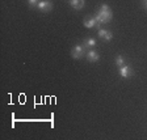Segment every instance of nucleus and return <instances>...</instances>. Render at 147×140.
Returning a JSON list of instances; mask_svg holds the SVG:
<instances>
[{
	"mask_svg": "<svg viewBox=\"0 0 147 140\" xmlns=\"http://www.w3.org/2000/svg\"><path fill=\"white\" fill-rule=\"evenodd\" d=\"M84 47H86V46L84 45H76L75 46V47H72V50H71V56H72L74 59H80L83 56V55H84Z\"/></svg>",
	"mask_w": 147,
	"mask_h": 140,
	"instance_id": "2",
	"label": "nucleus"
},
{
	"mask_svg": "<svg viewBox=\"0 0 147 140\" xmlns=\"http://www.w3.org/2000/svg\"><path fill=\"white\" fill-rule=\"evenodd\" d=\"M84 26L88 27V29H92L93 26H97V22H96V17L95 16H88V17L84 18Z\"/></svg>",
	"mask_w": 147,
	"mask_h": 140,
	"instance_id": "5",
	"label": "nucleus"
},
{
	"mask_svg": "<svg viewBox=\"0 0 147 140\" xmlns=\"http://www.w3.org/2000/svg\"><path fill=\"white\" fill-rule=\"evenodd\" d=\"M98 37H100L101 40H104V41H107V42H109V41L113 38V34H112V31H109V30L100 29V30H98Z\"/></svg>",
	"mask_w": 147,
	"mask_h": 140,
	"instance_id": "6",
	"label": "nucleus"
},
{
	"mask_svg": "<svg viewBox=\"0 0 147 140\" xmlns=\"http://www.w3.org/2000/svg\"><path fill=\"white\" fill-rule=\"evenodd\" d=\"M146 7H147V0H146Z\"/></svg>",
	"mask_w": 147,
	"mask_h": 140,
	"instance_id": "12",
	"label": "nucleus"
},
{
	"mask_svg": "<svg viewBox=\"0 0 147 140\" xmlns=\"http://www.w3.org/2000/svg\"><path fill=\"white\" fill-rule=\"evenodd\" d=\"M96 17V22H97V26L101 24H105V22H109L110 20H112V17H113V15H112V11H110L109 5H107V4H102V5L100 7V11L97 12V15L95 16Z\"/></svg>",
	"mask_w": 147,
	"mask_h": 140,
	"instance_id": "1",
	"label": "nucleus"
},
{
	"mask_svg": "<svg viewBox=\"0 0 147 140\" xmlns=\"http://www.w3.org/2000/svg\"><path fill=\"white\" fill-rule=\"evenodd\" d=\"M87 59H88V62H97L100 59V56H98V54L95 50H89L87 52Z\"/></svg>",
	"mask_w": 147,
	"mask_h": 140,
	"instance_id": "7",
	"label": "nucleus"
},
{
	"mask_svg": "<svg viewBox=\"0 0 147 140\" xmlns=\"http://www.w3.org/2000/svg\"><path fill=\"white\" fill-rule=\"evenodd\" d=\"M67 1H70L72 8L75 9H82L84 7V0H67Z\"/></svg>",
	"mask_w": 147,
	"mask_h": 140,
	"instance_id": "8",
	"label": "nucleus"
},
{
	"mask_svg": "<svg viewBox=\"0 0 147 140\" xmlns=\"http://www.w3.org/2000/svg\"><path fill=\"white\" fill-rule=\"evenodd\" d=\"M28 3H29L30 7H34V5H37V4L40 3V1H38V0H28Z\"/></svg>",
	"mask_w": 147,
	"mask_h": 140,
	"instance_id": "11",
	"label": "nucleus"
},
{
	"mask_svg": "<svg viewBox=\"0 0 147 140\" xmlns=\"http://www.w3.org/2000/svg\"><path fill=\"white\" fill-rule=\"evenodd\" d=\"M119 75L125 79L127 77H131L133 76V70L131 67H129V66H122V67H119Z\"/></svg>",
	"mask_w": 147,
	"mask_h": 140,
	"instance_id": "4",
	"label": "nucleus"
},
{
	"mask_svg": "<svg viewBox=\"0 0 147 140\" xmlns=\"http://www.w3.org/2000/svg\"><path fill=\"white\" fill-rule=\"evenodd\" d=\"M37 7H38V9L42 11V12H50L53 8V3L50 0H41L40 3L37 4Z\"/></svg>",
	"mask_w": 147,
	"mask_h": 140,
	"instance_id": "3",
	"label": "nucleus"
},
{
	"mask_svg": "<svg viewBox=\"0 0 147 140\" xmlns=\"http://www.w3.org/2000/svg\"><path fill=\"white\" fill-rule=\"evenodd\" d=\"M123 63H125V59H123V56L118 55V56L116 58V64H117V67H122Z\"/></svg>",
	"mask_w": 147,
	"mask_h": 140,
	"instance_id": "10",
	"label": "nucleus"
},
{
	"mask_svg": "<svg viewBox=\"0 0 147 140\" xmlns=\"http://www.w3.org/2000/svg\"><path fill=\"white\" fill-rule=\"evenodd\" d=\"M84 46L86 47H93V46H96V40L95 38H87V40H84Z\"/></svg>",
	"mask_w": 147,
	"mask_h": 140,
	"instance_id": "9",
	"label": "nucleus"
}]
</instances>
